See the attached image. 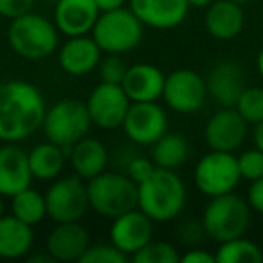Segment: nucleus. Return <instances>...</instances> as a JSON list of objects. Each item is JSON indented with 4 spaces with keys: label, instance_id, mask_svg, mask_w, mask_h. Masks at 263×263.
<instances>
[{
    "label": "nucleus",
    "instance_id": "obj_1",
    "mask_svg": "<svg viewBox=\"0 0 263 263\" xmlns=\"http://www.w3.org/2000/svg\"><path fill=\"white\" fill-rule=\"evenodd\" d=\"M45 101L40 90L27 81L0 83V141L20 143L42 128Z\"/></svg>",
    "mask_w": 263,
    "mask_h": 263
},
{
    "label": "nucleus",
    "instance_id": "obj_2",
    "mask_svg": "<svg viewBox=\"0 0 263 263\" xmlns=\"http://www.w3.org/2000/svg\"><path fill=\"white\" fill-rule=\"evenodd\" d=\"M186 198V186L175 170L155 168V172L139 184L137 208L154 222L162 223L182 213Z\"/></svg>",
    "mask_w": 263,
    "mask_h": 263
},
{
    "label": "nucleus",
    "instance_id": "obj_3",
    "mask_svg": "<svg viewBox=\"0 0 263 263\" xmlns=\"http://www.w3.org/2000/svg\"><path fill=\"white\" fill-rule=\"evenodd\" d=\"M251 223V205L236 193L211 197L202 215V229L211 240L227 241L243 236Z\"/></svg>",
    "mask_w": 263,
    "mask_h": 263
},
{
    "label": "nucleus",
    "instance_id": "obj_4",
    "mask_svg": "<svg viewBox=\"0 0 263 263\" xmlns=\"http://www.w3.org/2000/svg\"><path fill=\"white\" fill-rule=\"evenodd\" d=\"M58 27L54 22L36 13L13 18L8 29L9 47L26 60H42L58 47Z\"/></svg>",
    "mask_w": 263,
    "mask_h": 263
},
{
    "label": "nucleus",
    "instance_id": "obj_5",
    "mask_svg": "<svg viewBox=\"0 0 263 263\" xmlns=\"http://www.w3.org/2000/svg\"><path fill=\"white\" fill-rule=\"evenodd\" d=\"M87 190L90 209L112 220L136 209L139 202V186L123 173H99L87 180Z\"/></svg>",
    "mask_w": 263,
    "mask_h": 263
},
{
    "label": "nucleus",
    "instance_id": "obj_6",
    "mask_svg": "<svg viewBox=\"0 0 263 263\" xmlns=\"http://www.w3.org/2000/svg\"><path fill=\"white\" fill-rule=\"evenodd\" d=\"M92 124L87 103L80 99H60L45 112L44 134L47 141L62 146L70 154V148L87 137V132Z\"/></svg>",
    "mask_w": 263,
    "mask_h": 263
},
{
    "label": "nucleus",
    "instance_id": "obj_7",
    "mask_svg": "<svg viewBox=\"0 0 263 263\" xmlns=\"http://www.w3.org/2000/svg\"><path fill=\"white\" fill-rule=\"evenodd\" d=\"M143 26L132 9L119 8L114 11H105L99 15L92 38L103 52L108 54H123L130 52L143 40Z\"/></svg>",
    "mask_w": 263,
    "mask_h": 263
},
{
    "label": "nucleus",
    "instance_id": "obj_8",
    "mask_svg": "<svg viewBox=\"0 0 263 263\" xmlns=\"http://www.w3.org/2000/svg\"><path fill=\"white\" fill-rule=\"evenodd\" d=\"M47 216L54 223L80 222L90 209L88 190L80 175H69L54 179L52 186L45 193Z\"/></svg>",
    "mask_w": 263,
    "mask_h": 263
},
{
    "label": "nucleus",
    "instance_id": "obj_9",
    "mask_svg": "<svg viewBox=\"0 0 263 263\" xmlns=\"http://www.w3.org/2000/svg\"><path fill=\"white\" fill-rule=\"evenodd\" d=\"M195 186L208 197L231 193L241 180L238 157L231 152L211 150L195 166Z\"/></svg>",
    "mask_w": 263,
    "mask_h": 263
},
{
    "label": "nucleus",
    "instance_id": "obj_10",
    "mask_svg": "<svg viewBox=\"0 0 263 263\" xmlns=\"http://www.w3.org/2000/svg\"><path fill=\"white\" fill-rule=\"evenodd\" d=\"M166 105L179 114H193L202 108L208 98V85L198 72L177 69L166 76L162 90Z\"/></svg>",
    "mask_w": 263,
    "mask_h": 263
},
{
    "label": "nucleus",
    "instance_id": "obj_11",
    "mask_svg": "<svg viewBox=\"0 0 263 263\" xmlns=\"http://www.w3.org/2000/svg\"><path fill=\"white\" fill-rule=\"evenodd\" d=\"M132 101L117 83H101L90 92L87 99V108L92 124L103 130H114L123 126Z\"/></svg>",
    "mask_w": 263,
    "mask_h": 263
},
{
    "label": "nucleus",
    "instance_id": "obj_12",
    "mask_svg": "<svg viewBox=\"0 0 263 263\" xmlns=\"http://www.w3.org/2000/svg\"><path fill=\"white\" fill-rule=\"evenodd\" d=\"M123 130L130 141L152 146L168 132V116L157 101L132 103L124 117Z\"/></svg>",
    "mask_w": 263,
    "mask_h": 263
},
{
    "label": "nucleus",
    "instance_id": "obj_13",
    "mask_svg": "<svg viewBox=\"0 0 263 263\" xmlns=\"http://www.w3.org/2000/svg\"><path fill=\"white\" fill-rule=\"evenodd\" d=\"M249 126L251 124L241 117V114L234 106H222L218 112L213 114L205 124V143L211 150L233 154L247 139Z\"/></svg>",
    "mask_w": 263,
    "mask_h": 263
},
{
    "label": "nucleus",
    "instance_id": "obj_14",
    "mask_svg": "<svg viewBox=\"0 0 263 263\" xmlns=\"http://www.w3.org/2000/svg\"><path fill=\"white\" fill-rule=\"evenodd\" d=\"M152 234L154 220L137 208L116 216L110 226V241L128 256L136 254L148 241H152Z\"/></svg>",
    "mask_w": 263,
    "mask_h": 263
},
{
    "label": "nucleus",
    "instance_id": "obj_15",
    "mask_svg": "<svg viewBox=\"0 0 263 263\" xmlns=\"http://www.w3.org/2000/svg\"><path fill=\"white\" fill-rule=\"evenodd\" d=\"M33 179L27 152L15 143L0 146V195L15 197L16 193L31 187Z\"/></svg>",
    "mask_w": 263,
    "mask_h": 263
},
{
    "label": "nucleus",
    "instance_id": "obj_16",
    "mask_svg": "<svg viewBox=\"0 0 263 263\" xmlns=\"http://www.w3.org/2000/svg\"><path fill=\"white\" fill-rule=\"evenodd\" d=\"M88 247L90 236L80 222L56 223L45 241V251L54 261H80Z\"/></svg>",
    "mask_w": 263,
    "mask_h": 263
},
{
    "label": "nucleus",
    "instance_id": "obj_17",
    "mask_svg": "<svg viewBox=\"0 0 263 263\" xmlns=\"http://www.w3.org/2000/svg\"><path fill=\"white\" fill-rule=\"evenodd\" d=\"M99 11L96 0H58L54 8V24L65 36L92 33Z\"/></svg>",
    "mask_w": 263,
    "mask_h": 263
},
{
    "label": "nucleus",
    "instance_id": "obj_18",
    "mask_svg": "<svg viewBox=\"0 0 263 263\" xmlns=\"http://www.w3.org/2000/svg\"><path fill=\"white\" fill-rule=\"evenodd\" d=\"M205 85H208V94L220 106H234L247 87V78L240 63L220 62L211 69Z\"/></svg>",
    "mask_w": 263,
    "mask_h": 263
},
{
    "label": "nucleus",
    "instance_id": "obj_19",
    "mask_svg": "<svg viewBox=\"0 0 263 263\" xmlns=\"http://www.w3.org/2000/svg\"><path fill=\"white\" fill-rule=\"evenodd\" d=\"M130 9L144 26L173 29L180 26L190 11L187 0H128Z\"/></svg>",
    "mask_w": 263,
    "mask_h": 263
},
{
    "label": "nucleus",
    "instance_id": "obj_20",
    "mask_svg": "<svg viewBox=\"0 0 263 263\" xmlns=\"http://www.w3.org/2000/svg\"><path fill=\"white\" fill-rule=\"evenodd\" d=\"M101 52L103 51L92 36H69L58 52V62L60 67L70 76H85L99 67Z\"/></svg>",
    "mask_w": 263,
    "mask_h": 263
},
{
    "label": "nucleus",
    "instance_id": "obj_21",
    "mask_svg": "<svg viewBox=\"0 0 263 263\" xmlns=\"http://www.w3.org/2000/svg\"><path fill=\"white\" fill-rule=\"evenodd\" d=\"M166 76L159 67L152 63H136L126 69L121 87L132 103L157 101L162 98Z\"/></svg>",
    "mask_w": 263,
    "mask_h": 263
},
{
    "label": "nucleus",
    "instance_id": "obj_22",
    "mask_svg": "<svg viewBox=\"0 0 263 263\" xmlns=\"http://www.w3.org/2000/svg\"><path fill=\"white\" fill-rule=\"evenodd\" d=\"M245 15L241 4L233 0H215L205 13V29L216 40H233L241 33Z\"/></svg>",
    "mask_w": 263,
    "mask_h": 263
},
{
    "label": "nucleus",
    "instance_id": "obj_23",
    "mask_svg": "<svg viewBox=\"0 0 263 263\" xmlns=\"http://www.w3.org/2000/svg\"><path fill=\"white\" fill-rule=\"evenodd\" d=\"M33 226L18 220L15 215L0 216V258H24L33 249Z\"/></svg>",
    "mask_w": 263,
    "mask_h": 263
},
{
    "label": "nucleus",
    "instance_id": "obj_24",
    "mask_svg": "<svg viewBox=\"0 0 263 263\" xmlns=\"http://www.w3.org/2000/svg\"><path fill=\"white\" fill-rule=\"evenodd\" d=\"M70 164L74 173L80 175L83 180H90L103 173L108 164V152L105 144L92 137H83L70 148Z\"/></svg>",
    "mask_w": 263,
    "mask_h": 263
},
{
    "label": "nucleus",
    "instance_id": "obj_25",
    "mask_svg": "<svg viewBox=\"0 0 263 263\" xmlns=\"http://www.w3.org/2000/svg\"><path fill=\"white\" fill-rule=\"evenodd\" d=\"M67 157V152L51 141L36 144L29 152L31 173L38 180H54L62 173Z\"/></svg>",
    "mask_w": 263,
    "mask_h": 263
},
{
    "label": "nucleus",
    "instance_id": "obj_26",
    "mask_svg": "<svg viewBox=\"0 0 263 263\" xmlns=\"http://www.w3.org/2000/svg\"><path fill=\"white\" fill-rule=\"evenodd\" d=\"M152 161L157 168L177 170L186 162L190 155V144L180 134H168L152 144Z\"/></svg>",
    "mask_w": 263,
    "mask_h": 263
},
{
    "label": "nucleus",
    "instance_id": "obj_27",
    "mask_svg": "<svg viewBox=\"0 0 263 263\" xmlns=\"http://www.w3.org/2000/svg\"><path fill=\"white\" fill-rule=\"evenodd\" d=\"M11 211L18 220L34 227L47 216L45 195L27 187V190L16 193L15 197H11Z\"/></svg>",
    "mask_w": 263,
    "mask_h": 263
},
{
    "label": "nucleus",
    "instance_id": "obj_28",
    "mask_svg": "<svg viewBox=\"0 0 263 263\" xmlns=\"http://www.w3.org/2000/svg\"><path fill=\"white\" fill-rule=\"evenodd\" d=\"M216 263H261L263 252L259 245L243 236L222 241L216 251Z\"/></svg>",
    "mask_w": 263,
    "mask_h": 263
},
{
    "label": "nucleus",
    "instance_id": "obj_29",
    "mask_svg": "<svg viewBox=\"0 0 263 263\" xmlns=\"http://www.w3.org/2000/svg\"><path fill=\"white\" fill-rule=\"evenodd\" d=\"M134 263H179L180 254L168 241H148L143 249L132 254Z\"/></svg>",
    "mask_w": 263,
    "mask_h": 263
},
{
    "label": "nucleus",
    "instance_id": "obj_30",
    "mask_svg": "<svg viewBox=\"0 0 263 263\" xmlns=\"http://www.w3.org/2000/svg\"><path fill=\"white\" fill-rule=\"evenodd\" d=\"M234 108L241 114L245 121L252 126L263 121V88L261 87H245Z\"/></svg>",
    "mask_w": 263,
    "mask_h": 263
},
{
    "label": "nucleus",
    "instance_id": "obj_31",
    "mask_svg": "<svg viewBox=\"0 0 263 263\" xmlns=\"http://www.w3.org/2000/svg\"><path fill=\"white\" fill-rule=\"evenodd\" d=\"M128 258H130V256L124 254L121 249H117L116 245L110 241V243L90 245L78 263H124V261H128Z\"/></svg>",
    "mask_w": 263,
    "mask_h": 263
},
{
    "label": "nucleus",
    "instance_id": "obj_32",
    "mask_svg": "<svg viewBox=\"0 0 263 263\" xmlns=\"http://www.w3.org/2000/svg\"><path fill=\"white\" fill-rule=\"evenodd\" d=\"M238 168H240L241 179L249 180H258L263 177V150L258 146L245 150L243 154L238 157Z\"/></svg>",
    "mask_w": 263,
    "mask_h": 263
},
{
    "label": "nucleus",
    "instance_id": "obj_33",
    "mask_svg": "<svg viewBox=\"0 0 263 263\" xmlns=\"http://www.w3.org/2000/svg\"><path fill=\"white\" fill-rule=\"evenodd\" d=\"M128 67L124 65L123 58L119 54H108V58L99 62V74H101V81L105 83H117L121 85L124 74H126Z\"/></svg>",
    "mask_w": 263,
    "mask_h": 263
},
{
    "label": "nucleus",
    "instance_id": "obj_34",
    "mask_svg": "<svg viewBox=\"0 0 263 263\" xmlns=\"http://www.w3.org/2000/svg\"><path fill=\"white\" fill-rule=\"evenodd\" d=\"M155 162L152 161V159H146V157H136L132 159L130 162H128V168H126V175L130 177L134 182L139 186L141 182H144V180L148 179V177L152 175V173L155 172Z\"/></svg>",
    "mask_w": 263,
    "mask_h": 263
},
{
    "label": "nucleus",
    "instance_id": "obj_35",
    "mask_svg": "<svg viewBox=\"0 0 263 263\" xmlns=\"http://www.w3.org/2000/svg\"><path fill=\"white\" fill-rule=\"evenodd\" d=\"M34 0H0V16L4 18H18L33 9Z\"/></svg>",
    "mask_w": 263,
    "mask_h": 263
},
{
    "label": "nucleus",
    "instance_id": "obj_36",
    "mask_svg": "<svg viewBox=\"0 0 263 263\" xmlns=\"http://www.w3.org/2000/svg\"><path fill=\"white\" fill-rule=\"evenodd\" d=\"M247 202L252 211L263 215V177L251 182L247 191Z\"/></svg>",
    "mask_w": 263,
    "mask_h": 263
},
{
    "label": "nucleus",
    "instance_id": "obj_37",
    "mask_svg": "<svg viewBox=\"0 0 263 263\" xmlns=\"http://www.w3.org/2000/svg\"><path fill=\"white\" fill-rule=\"evenodd\" d=\"M182 263H216V256L202 249H191L186 254L180 256Z\"/></svg>",
    "mask_w": 263,
    "mask_h": 263
},
{
    "label": "nucleus",
    "instance_id": "obj_38",
    "mask_svg": "<svg viewBox=\"0 0 263 263\" xmlns=\"http://www.w3.org/2000/svg\"><path fill=\"white\" fill-rule=\"evenodd\" d=\"M96 4H98L99 11L105 13V11H114V9L124 8L126 0H96Z\"/></svg>",
    "mask_w": 263,
    "mask_h": 263
},
{
    "label": "nucleus",
    "instance_id": "obj_39",
    "mask_svg": "<svg viewBox=\"0 0 263 263\" xmlns=\"http://www.w3.org/2000/svg\"><path fill=\"white\" fill-rule=\"evenodd\" d=\"M254 144L259 150H263V121L254 126Z\"/></svg>",
    "mask_w": 263,
    "mask_h": 263
},
{
    "label": "nucleus",
    "instance_id": "obj_40",
    "mask_svg": "<svg viewBox=\"0 0 263 263\" xmlns=\"http://www.w3.org/2000/svg\"><path fill=\"white\" fill-rule=\"evenodd\" d=\"M215 0H187L190 8H209Z\"/></svg>",
    "mask_w": 263,
    "mask_h": 263
},
{
    "label": "nucleus",
    "instance_id": "obj_41",
    "mask_svg": "<svg viewBox=\"0 0 263 263\" xmlns=\"http://www.w3.org/2000/svg\"><path fill=\"white\" fill-rule=\"evenodd\" d=\"M256 67H258L259 76L263 78V47L259 49V52H258V58H256Z\"/></svg>",
    "mask_w": 263,
    "mask_h": 263
},
{
    "label": "nucleus",
    "instance_id": "obj_42",
    "mask_svg": "<svg viewBox=\"0 0 263 263\" xmlns=\"http://www.w3.org/2000/svg\"><path fill=\"white\" fill-rule=\"evenodd\" d=\"M0 216H4V195H0Z\"/></svg>",
    "mask_w": 263,
    "mask_h": 263
},
{
    "label": "nucleus",
    "instance_id": "obj_43",
    "mask_svg": "<svg viewBox=\"0 0 263 263\" xmlns=\"http://www.w3.org/2000/svg\"><path fill=\"white\" fill-rule=\"evenodd\" d=\"M233 2H238V4H245V2H251V0H233Z\"/></svg>",
    "mask_w": 263,
    "mask_h": 263
}]
</instances>
